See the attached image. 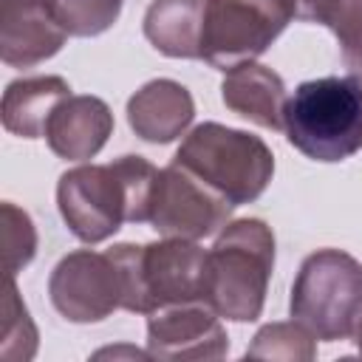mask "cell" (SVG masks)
Returning a JSON list of instances; mask_svg holds the SVG:
<instances>
[{
    "instance_id": "ba28073f",
    "label": "cell",
    "mask_w": 362,
    "mask_h": 362,
    "mask_svg": "<svg viewBox=\"0 0 362 362\" xmlns=\"http://www.w3.org/2000/svg\"><path fill=\"white\" fill-rule=\"evenodd\" d=\"M232 209V201L173 161L158 175L147 223L164 238L201 240L226 226Z\"/></svg>"
},
{
    "instance_id": "7402d4cb",
    "label": "cell",
    "mask_w": 362,
    "mask_h": 362,
    "mask_svg": "<svg viewBox=\"0 0 362 362\" xmlns=\"http://www.w3.org/2000/svg\"><path fill=\"white\" fill-rule=\"evenodd\" d=\"M334 3L337 0H288V8H291V17H297L303 23H322L325 25Z\"/></svg>"
},
{
    "instance_id": "ac0fdd59",
    "label": "cell",
    "mask_w": 362,
    "mask_h": 362,
    "mask_svg": "<svg viewBox=\"0 0 362 362\" xmlns=\"http://www.w3.org/2000/svg\"><path fill=\"white\" fill-rule=\"evenodd\" d=\"M0 356L3 359H31L37 351V328L28 317L25 303L17 294L14 277H6L3 294V331H0Z\"/></svg>"
},
{
    "instance_id": "9a60e30c",
    "label": "cell",
    "mask_w": 362,
    "mask_h": 362,
    "mask_svg": "<svg viewBox=\"0 0 362 362\" xmlns=\"http://www.w3.org/2000/svg\"><path fill=\"white\" fill-rule=\"evenodd\" d=\"M206 0H153L144 11L147 42L173 59H201Z\"/></svg>"
},
{
    "instance_id": "5bb4252c",
    "label": "cell",
    "mask_w": 362,
    "mask_h": 362,
    "mask_svg": "<svg viewBox=\"0 0 362 362\" xmlns=\"http://www.w3.org/2000/svg\"><path fill=\"white\" fill-rule=\"evenodd\" d=\"M221 99L223 105L269 130H283V113H286V85L280 74H274L266 65L246 62L240 68L226 71L221 82Z\"/></svg>"
},
{
    "instance_id": "44dd1931",
    "label": "cell",
    "mask_w": 362,
    "mask_h": 362,
    "mask_svg": "<svg viewBox=\"0 0 362 362\" xmlns=\"http://www.w3.org/2000/svg\"><path fill=\"white\" fill-rule=\"evenodd\" d=\"M325 25L339 42L345 68L362 79V0H337Z\"/></svg>"
},
{
    "instance_id": "2e32d148",
    "label": "cell",
    "mask_w": 362,
    "mask_h": 362,
    "mask_svg": "<svg viewBox=\"0 0 362 362\" xmlns=\"http://www.w3.org/2000/svg\"><path fill=\"white\" fill-rule=\"evenodd\" d=\"M71 96V85L62 76H28L14 79L0 105L3 127L20 139H40L45 136V124L54 107Z\"/></svg>"
},
{
    "instance_id": "7c38bea8",
    "label": "cell",
    "mask_w": 362,
    "mask_h": 362,
    "mask_svg": "<svg viewBox=\"0 0 362 362\" xmlns=\"http://www.w3.org/2000/svg\"><path fill=\"white\" fill-rule=\"evenodd\" d=\"M113 133V113L99 96H65L48 124L45 141L54 156L65 161H88L93 158Z\"/></svg>"
},
{
    "instance_id": "52a82bcc",
    "label": "cell",
    "mask_w": 362,
    "mask_h": 362,
    "mask_svg": "<svg viewBox=\"0 0 362 362\" xmlns=\"http://www.w3.org/2000/svg\"><path fill=\"white\" fill-rule=\"evenodd\" d=\"M57 204L82 243H102L130 221V192L116 161L65 170L57 184Z\"/></svg>"
},
{
    "instance_id": "8992f818",
    "label": "cell",
    "mask_w": 362,
    "mask_h": 362,
    "mask_svg": "<svg viewBox=\"0 0 362 362\" xmlns=\"http://www.w3.org/2000/svg\"><path fill=\"white\" fill-rule=\"evenodd\" d=\"M288 20V0H206L201 59L218 71L255 62Z\"/></svg>"
},
{
    "instance_id": "d6986e66",
    "label": "cell",
    "mask_w": 362,
    "mask_h": 362,
    "mask_svg": "<svg viewBox=\"0 0 362 362\" xmlns=\"http://www.w3.org/2000/svg\"><path fill=\"white\" fill-rule=\"evenodd\" d=\"M37 252V232L28 218L14 204H3V260H6V277H14L20 269L31 263Z\"/></svg>"
},
{
    "instance_id": "ffe728a7",
    "label": "cell",
    "mask_w": 362,
    "mask_h": 362,
    "mask_svg": "<svg viewBox=\"0 0 362 362\" xmlns=\"http://www.w3.org/2000/svg\"><path fill=\"white\" fill-rule=\"evenodd\" d=\"M57 6L71 37H96L119 20L124 0H57Z\"/></svg>"
},
{
    "instance_id": "5b68a950",
    "label": "cell",
    "mask_w": 362,
    "mask_h": 362,
    "mask_svg": "<svg viewBox=\"0 0 362 362\" xmlns=\"http://www.w3.org/2000/svg\"><path fill=\"white\" fill-rule=\"evenodd\" d=\"M288 311L322 342L354 337L362 317V263L342 249L311 252L294 277Z\"/></svg>"
},
{
    "instance_id": "9c48e42d",
    "label": "cell",
    "mask_w": 362,
    "mask_h": 362,
    "mask_svg": "<svg viewBox=\"0 0 362 362\" xmlns=\"http://www.w3.org/2000/svg\"><path fill=\"white\" fill-rule=\"evenodd\" d=\"M48 294L54 308L68 322H99L122 308L124 283L116 260L107 252L79 249L54 266Z\"/></svg>"
},
{
    "instance_id": "30bf717a",
    "label": "cell",
    "mask_w": 362,
    "mask_h": 362,
    "mask_svg": "<svg viewBox=\"0 0 362 362\" xmlns=\"http://www.w3.org/2000/svg\"><path fill=\"white\" fill-rule=\"evenodd\" d=\"M226 328L206 303H178L147 314V354L153 359H221Z\"/></svg>"
},
{
    "instance_id": "277c9868",
    "label": "cell",
    "mask_w": 362,
    "mask_h": 362,
    "mask_svg": "<svg viewBox=\"0 0 362 362\" xmlns=\"http://www.w3.org/2000/svg\"><path fill=\"white\" fill-rule=\"evenodd\" d=\"M173 161L198 175L235 206L260 198L274 175V156L263 139L218 122L192 127Z\"/></svg>"
},
{
    "instance_id": "603a6c76",
    "label": "cell",
    "mask_w": 362,
    "mask_h": 362,
    "mask_svg": "<svg viewBox=\"0 0 362 362\" xmlns=\"http://www.w3.org/2000/svg\"><path fill=\"white\" fill-rule=\"evenodd\" d=\"M354 334H356V351L362 354V317H359V325H356V331H354Z\"/></svg>"
},
{
    "instance_id": "6da1fadb",
    "label": "cell",
    "mask_w": 362,
    "mask_h": 362,
    "mask_svg": "<svg viewBox=\"0 0 362 362\" xmlns=\"http://www.w3.org/2000/svg\"><path fill=\"white\" fill-rule=\"evenodd\" d=\"M274 269V232L260 218L223 226L206 252V305L232 322H252L266 303Z\"/></svg>"
},
{
    "instance_id": "4fadbf2b",
    "label": "cell",
    "mask_w": 362,
    "mask_h": 362,
    "mask_svg": "<svg viewBox=\"0 0 362 362\" xmlns=\"http://www.w3.org/2000/svg\"><path fill=\"white\" fill-rule=\"evenodd\" d=\"M195 116L189 90L175 79H153L141 85L127 102V122L133 133L150 144L178 139Z\"/></svg>"
},
{
    "instance_id": "3957f363",
    "label": "cell",
    "mask_w": 362,
    "mask_h": 362,
    "mask_svg": "<svg viewBox=\"0 0 362 362\" xmlns=\"http://www.w3.org/2000/svg\"><path fill=\"white\" fill-rule=\"evenodd\" d=\"M124 283L122 308L153 314L178 303H206V252L195 240L164 238L147 246L119 243L107 249Z\"/></svg>"
},
{
    "instance_id": "8fae6325",
    "label": "cell",
    "mask_w": 362,
    "mask_h": 362,
    "mask_svg": "<svg viewBox=\"0 0 362 362\" xmlns=\"http://www.w3.org/2000/svg\"><path fill=\"white\" fill-rule=\"evenodd\" d=\"M68 37L57 0H0V57L6 65L45 62Z\"/></svg>"
},
{
    "instance_id": "e0dca14e",
    "label": "cell",
    "mask_w": 362,
    "mask_h": 362,
    "mask_svg": "<svg viewBox=\"0 0 362 362\" xmlns=\"http://www.w3.org/2000/svg\"><path fill=\"white\" fill-rule=\"evenodd\" d=\"M314 339L317 337L297 320L272 322L255 334V342L246 348V359H288V362L303 359V362H308L317 354Z\"/></svg>"
},
{
    "instance_id": "7a4b0ae2",
    "label": "cell",
    "mask_w": 362,
    "mask_h": 362,
    "mask_svg": "<svg viewBox=\"0 0 362 362\" xmlns=\"http://www.w3.org/2000/svg\"><path fill=\"white\" fill-rule=\"evenodd\" d=\"M283 130L291 147L314 161H345L362 147V79L322 76L294 88Z\"/></svg>"
}]
</instances>
